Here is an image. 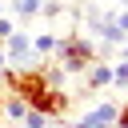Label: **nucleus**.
<instances>
[{"mask_svg":"<svg viewBox=\"0 0 128 128\" xmlns=\"http://www.w3.org/2000/svg\"><path fill=\"white\" fill-rule=\"evenodd\" d=\"M92 28H96V36H100L104 44H124V40H128V36L116 28V20H112V16H96V20H92Z\"/></svg>","mask_w":128,"mask_h":128,"instance_id":"nucleus-4","label":"nucleus"},{"mask_svg":"<svg viewBox=\"0 0 128 128\" xmlns=\"http://www.w3.org/2000/svg\"><path fill=\"white\" fill-rule=\"evenodd\" d=\"M72 128H88V124H84V120H76V124H72Z\"/></svg>","mask_w":128,"mask_h":128,"instance_id":"nucleus-17","label":"nucleus"},{"mask_svg":"<svg viewBox=\"0 0 128 128\" xmlns=\"http://www.w3.org/2000/svg\"><path fill=\"white\" fill-rule=\"evenodd\" d=\"M0 120H4V116H0Z\"/></svg>","mask_w":128,"mask_h":128,"instance_id":"nucleus-20","label":"nucleus"},{"mask_svg":"<svg viewBox=\"0 0 128 128\" xmlns=\"http://www.w3.org/2000/svg\"><path fill=\"white\" fill-rule=\"evenodd\" d=\"M40 12H44V16H60V4H56V0H48V4H40Z\"/></svg>","mask_w":128,"mask_h":128,"instance_id":"nucleus-13","label":"nucleus"},{"mask_svg":"<svg viewBox=\"0 0 128 128\" xmlns=\"http://www.w3.org/2000/svg\"><path fill=\"white\" fill-rule=\"evenodd\" d=\"M116 112H120V108H116L112 100H104V104H96V108L84 116V124H88V128H112V124H116Z\"/></svg>","mask_w":128,"mask_h":128,"instance_id":"nucleus-3","label":"nucleus"},{"mask_svg":"<svg viewBox=\"0 0 128 128\" xmlns=\"http://www.w3.org/2000/svg\"><path fill=\"white\" fill-rule=\"evenodd\" d=\"M84 76H88V88H108V84H112V64H100V60H96Z\"/></svg>","mask_w":128,"mask_h":128,"instance_id":"nucleus-5","label":"nucleus"},{"mask_svg":"<svg viewBox=\"0 0 128 128\" xmlns=\"http://www.w3.org/2000/svg\"><path fill=\"white\" fill-rule=\"evenodd\" d=\"M112 20H116V28H120V32H124V36H128V8H120V12H116V16H112Z\"/></svg>","mask_w":128,"mask_h":128,"instance_id":"nucleus-12","label":"nucleus"},{"mask_svg":"<svg viewBox=\"0 0 128 128\" xmlns=\"http://www.w3.org/2000/svg\"><path fill=\"white\" fill-rule=\"evenodd\" d=\"M0 48H4L8 64H24V60H32V56H36V52H32V36H28V32H20V28H16Z\"/></svg>","mask_w":128,"mask_h":128,"instance_id":"nucleus-2","label":"nucleus"},{"mask_svg":"<svg viewBox=\"0 0 128 128\" xmlns=\"http://www.w3.org/2000/svg\"><path fill=\"white\" fill-rule=\"evenodd\" d=\"M116 128H128V104H124V108L116 112Z\"/></svg>","mask_w":128,"mask_h":128,"instance_id":"nucleus-14","label":"nucleus"},{"mask_svg":"<svg viewBox=\"0 0 128 128\" xmlns=\"http://www.w3.org/2000/svg\"><path fill=\"white\" fill-rule=\"evenodd\" d=\"M120 52H124V60H128V40H124V44H120Z\"/></svg>","mask_w":128,"mask_h":128,"instance_id":"nucleus-16","label":"nucleus"},{"mask_svg":"<svg viewBox=\"0 0 128 128\" xmlns=\"http://www.w3.org/2000/svg\"><path fill=\"white\" fill-rule=\"evenodd\" d=\"M4 68H8V56H4V48H0V72H4Z\"/></svg>","mask_w":128,"mask_h":128,"instance_id":"nucleus-15","label":"nucleus"},{"mask_svg":"<svg viewBox=\"0 0 128 128\" xmlns=\"http://www.w3.org/2000/svg\"><path fill=\"white\" fill-rule=\"evenodd\" d=\"M96 52H100V44H92V40L80 36V32L56 40V64H60L64 72H88V68L96 64Z\"/></svg>","mask_w":128,"mask_h":128,"instance_id":"nucleus-1","label":"nucleus"},{"mask_svg":"<svg viewBox=\"0 0 128 128\" xmlns=\"http://www.w3.org/2000/svg\"><path fill=\"white\" fill-rule=\"evenodd\" d=\"M0 116H4V120H24V116H28V104H24L20 96H8V100H0Z\"/></svg>","mask_w":128,"mask_h":128,"instance_id":"nucleus-6","label":"nucleus"},{"mask_svg":"<svg viewBox=\"0 0 128 128\" xmlns=\"http://www.w3.org/2000/svg\"><path fill=\"white\" fill-rule=\"evenodd\" d=\"M112 84H116V88H128V60L112 64Z\"/></svg>","mask_w":128,"mask_h":128,"instance_id":"nucleus-9","label":"nucleus"},{"mask_svg":"<svg viewBox=\"0 0 128 128\" xmlns=\"http://www.w3.org/2000/svg\"><path fill=\"white\" fill-rule=\"evenodd\" d=\"M12 32H16V20H12L8 12H4V16H0V44H4V40H8Z\"/></svg>","mask_w":128,"mask_h":128,"instance_id":"nucleus-11","label":"nucleus"},{"mask_svg":"<svg viewBox=\"0 0 128 128\" xmlns=\"http://www.w3.org/2000/svg\"><path fill=\"white\" fill-rule=\"evenodd\" d=\"M0 16H4V0H0Z\"/></svg>","mask_w":128,"mask_h":128,"instance_id":"nucleus-18","label":"nucleus"},{"mask_svg":"<svg viewBox=\"0 0 128 128\" xmlns=\"http://www.w3.org/2000/svg\"><path fill=\"white\" fill-rule=\"evenodd\" d=\"M32 52H36V56H48V52H56V36H52V32H40V36H32Z\"/></svg>","mask_w":128,"mask_h":128,"instance_id":"nucleus-8","label":"nucleus"},{"mask_svg":"<svg viewBox=\"0 0 128 128\" xmlns=\"http://www.w3.org/2000/svg\"><path fill=\"white\" fill-rule=\"evenodd\" d=\"M124 8H128V0H124Z\"/></svg>","mask_w":128,"mask_h":128,"instance_id":"nucleus-19","label":"nucleus"},{"mask_svg":"<svg viewBox=\"0 0 128 128\" xmlns=\"http://www.w3.org/2000/svg\"><path fill=\"white\" fill-rule=\"evenodd\" d=\"M20 124H24V128H44V124H48V116H44V112H32V108H28V116H24Z\"/></svg>","mask_w":128,"mask_h":128,"instance_id":"nucleus-10","label":"nucleus"},{"mask_svg":"<svg viewBox=\"0 0 128 128\" xmlns=\"http://www.w3.org/2000/svg\"><path fill=\"white\" fill-rule=\"evenodd\" d=\"M8 4H12V12L20 20H32V16H40V4L44 0H8Z\"/></svg>","mask_w":128,"mask_h":128,"instance_id":"nucleus-7","label":"nucleus"}]
</instances>
